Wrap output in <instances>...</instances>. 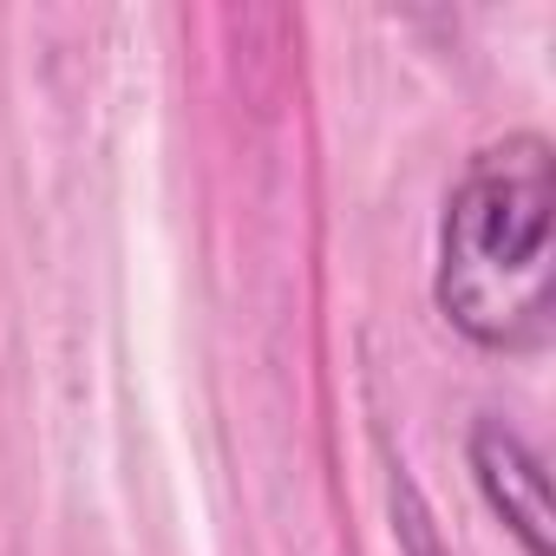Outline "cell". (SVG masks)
Wrapping results in <instances>:
<instances>
[{
    "mask_svg": "<svg viewBox=\"0 0 556 556\" xmlns=\"http://www.w3.org/2000/svg\"><path fill=\"white\" fill-rule=\"evenodd\" d=\"M549 216L556 151L543 131H510L465 164L445 197L432 275V295L465 341L491 354H530L549 341Z\"/></svg>",
    "mask_w": 556,
    "mask_h": 556,
    "instance_id": "1",
    "label": "cell"
},
{
    "mask_svg": "<svg viewBox=\"0 0 556 556\" xmlns=\"http://www.w3.org/2000/svg\"><path fill=\"white\" fill-rule=\"evenodd\" d=\"M471 471H478V491L484 504L510 523V536L530 549V556H549V478H543V458L523 445V432H510L504 419H478L471 426Z\"/></svg>",
    "mask_w": 556,
    "mask_h": 556,
    "instance_id": "2",
    "label": "cell"
}]
</instances>
